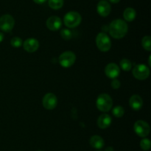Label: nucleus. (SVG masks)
I'll use <instances>...</instances> for the list:
<instances>
[{
  "label": "nucleus",
  "instance_id": "nucleus-1",
  "mask_svg": "<svg viewBox=\"0 0 151 151\" xmlns=\"http://www.w3.org/2000/svg\"><path fill=\"white\" fill-rule=\"evenodd\" d=\"M109 33L113 38H122L128 32V25L122 19H115L109 25Z\"/></svg>",
  "mask_w": 151,
  "mask_h": 151
},
{
  "label": "nucleus",
  "instance_id": "nucleus-2",
  "mask_svg": "<svg viewBox=\"0 0 151 151\" xmlns=\"http://www.w3.org/2000/svg\"><path fill=\"white\" fill-rule=\"evenodd\" d=\"M96 105L99 110L101 112H109L112 107L113 101L111 97L106 93H102L99 95L96 102Z\"/></svg>",
  "mask_w": 151,
  "mask_h": 151
},
{
  "label": "nucleus",
  "instance_id": "nucleus-3",
  "mask_svg": "<svg viewBox=\"0 0 151 151\" xmlns=\"http://www.w3.org/2000/svg\"><path fill=\"white\" fill-rule=\"evenodd\" d=\"M82 18L81 14L76 11H70L65 15L63 22L65 25L69 28H74L78 27L81 24Z\"/></svg>",
  "mask_w": 151,
  "mask_h": 151
},
{
  "label": "nucleus",
  "instance_id": "nucleus-4",
  "mask_svg": "<svg viewBox=\"0 0 151 151\" xmlns=\"http://www.w3.org/2000/svg\"><path fill=\"white\" fill-rule=\"evenodd\" d=\"M96 44L99 50L102 52H107L111 47L110 38L105 33H100L96 38Z\"/></svg>",
  "mask_w": 151,
  "mask_h": 151
},
{
  "label": "nucleus",
  "instance_id": "nucleus-5",
  "mask_svg": "<svg viewBox=\"0 0 151 151\" xmlns=\"http://www.w3.org/2000/svg\"><path fill=\"white\" fill-rule=\"evenodd\" d=\"M133 76L139 80H145L150 75V69L143 64H139L134 68L132 70Z\"/></svg>",
  "mask_w": 151,
  "mask_h": 151
},
{
  "label": "nucleus",
  "instance_id": "nucleus-6",
  "mask_svg": "<svg viewBox=\"0 0 151 151\" xmlns=\"http://www.w3.org/2000/svg\"><path fill=\"white\" fill-rule=\"evenodd\" d=\"M76 56L72 51H65L59 56V63L63 68H69L75 64Z\"/></svg>",
  "mask_w": 151,
  "mask_h": 151
},
{
  "label": "nucleus",
  "instance_id": "nucleus-7",
  "mask_svg": "<svg viewBox=\"0 0 151 151\" xmlns=\"http://www.w3.org/2000/svg\"><path fill=\"white\" fill-rule=\"evenodd\" d=\"M15 20L10 14L3 15L0 17V30L4 32H10L13 29Z\"/></svg>",
  "mask_w": 151,
  "mask_h": 151
},
{
  "label": "nucleus",
  "instance_id": "nucleus-8",
  "mask_svg": "<svg viewBox=\"0 0 151 151\" xmlns=\"http://www.w3.org/2000/svg\"><path fill=\"white\" fill-rule=\"evenodd\" d=\"M134 129L135 133L139 136L142 138H145L148 136L150 131L149 124L146 121H142V120H139V121H136L134 126Z\"/></svg>",
  "mask_w": 151,
  "mask_h": 151
},
{
  "label": "nucleus",
  "instance_id": "nucleus-9",
  "mask_svg": "<svg viewBox=\"0 0 151 151\" xmlns=\"http://www.w3.org/2000/svg\"><path fill=\"white\" fill-rule=\"evenodd\" d=\"M43 106L47 110H53L58 104L57 97L52 93H48L43 98Z\"/></svg>",
  "mask_w": 151,
  "mask_h": 151
},
{
  "label": "nucleus",
  "instance_id": "nucleus-10",
  "mask_svg": "<svg viewBox=\"0 0 151 151\" xmlns=\"http://www.w3.org/2000/svg\"><path fill=\"white\" fill-rule=\"evenodd\" d=\"M97 13L103 17H106L109 16L111 10V7L109 1H106V0H101L99 1L97 6Z\"/></svg>",
  "mask_w": 151,
  "mask_h": 151
},
{
  "label": "nucleus",
  "instance_id": "nucleus-11",
  "mask_svg": "<svg viewBox=\"0 0 151 151\" xmlns=\"http://www.w3.org/2000/svg\"><path fill=\"white\" fill-rule=\"evenodd\" d=\"M105 73L106 75L110 78H116V77L119 76L120 73V69L119 66L115 63H109L105 69Z\"/></svg>",
  "mask_w": 151,
  "mask_h": 151
},
{
  "label": "nucleus",
  "instance_id": "nucleus-12",
  "mask_svg": "<svg viewBox=\"0 0 151 151\" xmlns=\"http://www.w3.org/2000/svg\"><path fill=\"white\" fill-rule=\"evenodd\" d=\"M24 49L28 53H34L39 47V42L36 38H29L25 40L23 44Z\"/></svg>",
  "mask_w": 151,
  "mask_h": 151
},
{
  "label": "nucleus",
  "instance_id": "nucleus-13",
  "mask_svg": "<svg viewBox=\"0 0 151 151\" xmlns=\"http://www.w3.org/2000/svg\"><path fill=\"white\" fill-rule=\"evenodd\" d=\"M62 25V21L59 17L56 16H52L47 20V27L49 30L52 31H56L60 28Z\"/></svg>",
  "mask_w": 151,
  "mask_h": 151
},
{
  "label": "nucleus",
  "instance_id": "nucleus-14",
  "mask_svg": "<svg viewBox=\"0 0 151 151\" xmlns=\"http://www.w3.org/2000/svg\"><path fill=\"white\" fill-rule=\"evenodd\" d=\"M111 117L108 114H103L97 119V125L100 129H106L111 124Z\"/></svg>",
  "mask_w": 151,
  "mask_h": 151
},
{
  "label": "nucleus",
  "instance_id": "nucleus-15",
  "mask_svg": "<svg viewBox=\"0 0 151 151\" xmlns=\"http://www.w3.org/2000/svg\"><path fill=\"white\" fill-rule=\"evenodd\" d=\"M129 104L131 107L134 110H139L143 105V101L142 98L138 95H134L131 97L129 100Z\"/></svg>",
  "mask_w": 151,
  "mask_h": 151
},
{
  "label": "nucleus",
  "instance_id": "nucleus-16",
  "mask_svg": "<svg viewBox=\"0 0 151 151\" xmlns=\"http://www.w3.org/2000/svg\"><path fill=\"white\" fill-rule=\"evenodd\" d=\"M89 142L91 146L95 148V149H101L105 144L104 140H103V138L100 137V136H97V135L91 136Z\"/></svg>",
  "mask_w": 151,
  "mask_h": 151
},
{
  "label": "nucleus",
  "instance_id": "nucleus-17",
  "mask_svg": "<svg viewBox=\"0 0 151 151\" xmlns=\"http://www.w3.org/2000/svg\"><path fill=\"white\" fill-rule=\"evenodd\" d=\"M137 13L136 10L132 7H128L125 10L123 13V17L127 22H132L135 19Z\"/></svg>",
  "mask_w": 151,
  "mask_h": 151
},
{
  "label": "nucleus",
  "instance_id": "nucleus-18",
  "mask_svg": "<svg viewBox=\"0 0 151 151\" xmlns=\"http://www.w3.org/2000/svg\"><path fill=\"white\" fill-rule=\"evenodd\" d=\"M48 4L53 10H58L63 7V0H49Z\"/></svg>",
  "mask_w": 151,
  "mask_h": 151
},
{
  "label": "nucleus",
  "instance_id": "nucleus-19",
  "mask_svg": "<svg viewBox=\"0 0 151 151\" xmlns=\"http://www.w3.org/2000/svg\"><path fill=\"white\" fill-rule=\"evenodd\" d=\"M120 67L124 71H129L132 68V63L127 59H123L120 61Z\"/></svg>",
  "mask_w": 151,
  "mask_h": 151
},
{
  "label": "nucleus",
  "instance_id": "nucleus-20",
  "mask_svg": "<svg viewBox=\"0 0 151 151\" xmlns=\"http://www.w3.org/2000/svg\"><path fill=\"white\" fill-rule=\"evenodd\" d=\"M142 44L145 50H147V51H150L151 50V38L149 36H146L142 40Z\"/></svg>",
  "mask_w": 151,
  "mask_h": 151
},
{
  "label": "nucleus",
  "instance_id": "nucleus-21",
  "mask_svg": "<svg viewBox=\"0 0 151 151\" xmlns=\"http://www.w3.org/2000/svg\"><path fill=\"white\" fill-rule=\"evenodd\" d=\"M113 115L115 117H117V118H121V117L123 116L124 113H125V110L121 106H116L113 109Z\"/></svg>",
  "mask_w": 151,
  "mask_h": 151
},
{
  "label": "nucleus",
  "instance_id": "nucleus-22",
  "mask_svg": "<svg viewBox=\"0 0 151 151\" xmlns=\"http://www.w3.org/2000/svg\"><path fill=\"white\" fill-rule=\"evenodd\" d=\"M60 36L64 40H69L72 37V33L69 29H62L60 30Z\"/></svg>",
  "mask_w": 151,
  "mask_h": 151
},
{
  "label": "nucleus",
  "instance_id": "nucleus-23",
  "mask_svg": "<svg viewBox=\"0 0 151 151\" xmlns=\"http://www.w3.org/2000/svg\"><path fill=\"white\" fill-rule=\"evenodd\" d=\"M140 147L145 151L149 150L150 148V141L148 139H143L140 142Z\"/></svg>",
  "mask_w": 151,
  "mask_h": 151
},
{
  "label": "nucleus",
  "instance_id": "nucleus-24",
  "mask_svg": "<svg viewBox=\"0 0 151 151\" xmlns=\"http://www.w3.org/2000/svg\"><path fill=\"white\" fill-rule=\"evenodd\" d=\"M10 44L13 47H20L22 45V39L19 37H13L10 41Z\"/></svg>",
  "mask_w": 151,
  "mask_h": 151
},
{
  "label": "nucleus",
  "instance_id": "nucleus-25",
  "mask_svg": "<svg viewBox=\"0 0 151 151\" xmlns=\"http://www.w3.org/2000/svg\"><path fill=\"white\" fill-rule=\"evenodd\" d=\"M111 87L113 89H118L119 88V87H120L121 84L120 82H119V80L115 79L114 78V79L111 81Z\"/></svg>",
  "mask_w": 151,
  "mask_h": 151
},
{
  "label": "nucleus",
  "instance_id": "nucleus-26",
  "mask_svg": "<svg viewBox=\"0 0 151 151\" xmlns=\"http://www.w3.org/2000/svg\"><path fill=\"white\" fill-rule=\"evenodd\" d=\"M47 0H33L34 2H35L36 4H44V2H46Z\"/></svg>",
  "mask_w": 151,
  "mask_h": 151
},
{
  "label": "nucleus",
  "instance_id": "nucleus-27",
  "mask_svg": "<svg viewBox=\"0 0 151 151\" xmlns=\"http://www.w3.org/2000/svg\"><path fill=\"white\" fill-rule=\"evenodd\" d=\"M110 2L114 3V4H116V3H119L120 1V0H109Z\"/></svg>",
  "mask_w": 151,
  "mask_h": 151
},
{
  "label": "nucleus",
  "instance_id": "nucleus-28",
  "mask_svg": "<svg viewBox=\"0 0 151 151\" xmlns=\"http://www.w3.org/2000/svg\"><path fill=\"white\" fill-rule=\"evenodd\" d=\"M3 39H4V34L0 32V42H1L3 41Z\"/></svg>",
  "mask_w": 151,
  "mask_h": 151
},
{
  "label": "nucleus",
  "instance_id": "nucleus-29",
  "mask_svg": "<svg viewBox=\"0 0 151 151\" xmlns=\"http://www.w3.org/2000/svg\"><path fill=\"white\" fill-rule=\"evenodd\" d=\"M105 151H114V148L112 147H107L106 150H105Z\"/></svg>",
  "mask_w": 151,
  "mask_h": 151
},
{
  "label": "nucleus",
  "instance_id": "nucleus-30",
  "mask_svg": "<svg viewBox=\"0 0 151 151\" xmlns=\"http://www.w3.org/2000/svg\"><path fill=\"white\" fill-rule=\"evenodd\" d=\"M150 59H151V56H149V61H148V63H149V65H150V66L151 65V63H150Z\"/></svg>",
  "mask_w": 151,
  "mask_h": 151
},
{
  "label": "nucleus",
  "instance_id": "nucleus-31",
  "mask_svg": "<svg viewBox=\"0 0 151 151\" xmlns=\"http://www.w3.org/2000/svg\"><path fill=\"white\" fill-rule=\"evenodd\" d=\"M38 151H42V150H38Z\"/></svg>",
  "mask_w": 151,
  "mask_h": 151
}]
</instances>
